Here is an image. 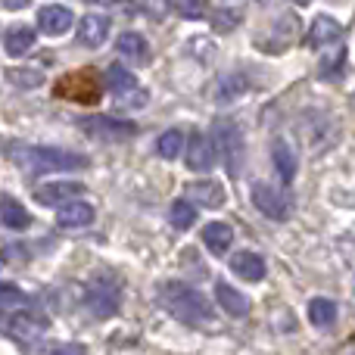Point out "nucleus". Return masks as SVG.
<instances>
[{"instance_id": "7c9ffc66", "label": "nucleus", "mask_w": 355, "mask_h": 355, "mask_svg": "<svg viewBox=\"0 0 355 355\" xmlns=\"http://www.w3.org/2000/svg\"><path fill=\"white\" fill-rule=\"evenodd\" d=\"M41 355H87V349L81 343H53V346H47Z\"/></svg>"}, {"instance_id": "1a4fd4ad", "label": "nucleus", "mask_w": 355, "mask_h": 355, "mask_svg": "<svg viewBox=\"0 0 355 355\" xmlns=\"http://www.w3.org/2000/svg\"><path fill=\"white\" fill-rule=\"evenodd\" d=\"M184 162H187L190 172H212V166H215L212 141H209L206 135H200V131H193L187 147H184Z\"/></svg>"}, {"instance_id": "ddd939ff", "label": "nucleus", "mask_w": 355, "mask_h": 355, "mask_svg": "<svg viewBox=\"0 0 355 355\" xmlns=\"http://www.w3.org/2000/svg\"><path fill=\"white\" fill-rule=\"evenodd\" d=\"M231 243H234L231 225H225V221H209V225L202 227V246H206L212 256H225V252L231 250Z\"/></svg>"}, {"instance_id": "423d86ee", "label": "nucleus", "mask_w": 355, "mask_h": 355, "mask_svg": "<svg viewBox=\"0 0 355 355\" xmlns=\"http://www.w3.org/2000/svg\"><path fill=\"white\" fill-rule=\"evenodd\" d=\"M215 137H218V147L225 153V166H227V175L237 178L240 168H243V141H240V128L234 122H225L221 119L215 125Z\"/></svg>"}, {"instance_id": "f3484780", "label": "nucleus", "mask_w": 355, "mask_h": 355, "mask_svg": "<svg viewBox=\"0 0 355 355\" xmlns=\"http://www.w3.org/2000/svg\"><path fill=\"white\" fill-rule=\"evenodd\" d=\"M110 37V19L106 16H85L78 25V41L85 47H100Z\"/></svg>"}, {"instance_id": "b1692460", "label": "nucleus", "mask_w": 355, "mask_h": 355, "mask_svg": "<svg viewBox=\"0 0 355 355\" xmlns=\"http://www.w3.org/2000/svg\"><path fill=\"white\" fill-rule=\"evenodd\" d=\"M106 81H110V91H116V94H128V91H135L137 87L135 72H128L125 66H110L106 69Z\"/></svg>"}, {"instance_id": "aec40b11", "label": "nucleus", "mask_w": 355, "mask_h": 355, "mask_svg": "<svg viewBox=\"0 0 355 355\" xmlns=\"http://www.w3.org/2000/svg\"><path fill=\"white\" fill-rule=\"evenodd\" d=\"M187 196L196 202H202V206L218 209L221 202H225V187H221L218 181H196L187 187Z\"/></svg>"}, {"instance_id": "f8f14e48", "label": "nucleus", "mask_w": 355, "mask_h": 355, "mask_svg": "<svg viewBox=\"0 0 355 355\" xmlns=\"http://www.w3.org/2000/svg\"><path fill=\"white\" fill-rule=\"evenodd\" d=\"M231 268H234V275L237 277H243V281H250V284H256V281H262L265 277V259L259 256V252H250V250H243V252H234V259H231Z\"/></svg>"}, {"instance_id": "6ab92c4d", "label": "nucleus", "mask_w": 355, "mask_h": 355, "mask_svg": "<svg viewBox=\"0 0 355 355\" xmlns=\"http://www.w3.org/2000/svg\"><path fill=\"white\" fill-rule=\"evenodd\" d=\"M119 53L128 56L131 62H137V66H144V62L150 60V47L147 41H144V35H137V31H125L122 37H119Z\"/></svg>"}, {"instance_id": "a878e982", "label": "nucleus", "mask_w": 355, "mask_h": 355, "mask_svg": "<svg viewBox=\"0 0 355 355\" xmlns=\"http://www.w3.org/2000/svg\"><path fill=\"white\" fill-rule=\"evenodd\" d=\"M181 147H184V135L181 131H166V135L159 137V144H156V150H159V156L162 159H175L178 153H181Z\"/></svg>"}, {"instance_id": "473e14b6", "label": "nucleus", "mask_w": 355, "mask_h": 355, "mask_svg": "<svg viewBox=\"0 0 355 355\" xmlns=\"http://www.w3.org/2000/svg\"><path fill=\"white\" fill-rule=\"evenodd\" d=\"M237 25V16L231 19V12H218V19H215V25H218V28H227V25Z\"/></svg>"}, {"instance_id": "9b49d317", "label": "nucleus", "mask_w": 355, "mask_h": 355, "mask_svg": "<svg viewBox=\"0 0 355 355\" xmlns=\"http://www.w3.org/2000/svg\"><path fill=\"white\" fill-rule=\"evenodd\" d=\"M37 25H41V31L50 37L66 35V31L72 28V10H69V6H60V3H50L37 12Z\"/></svg>"}, {"instance_id": "f704fd0d", "label": "nucleus", "mask_w": 355, "mask_h": 355, "mask_svg": "<svg viewBox=\"0 0 355 355\" xmlns=\"http://www.w3.org/2000/svg\"><path fill=\"white\" fill-rule=\"evenodd\" d=\"M293 3H300V6H309V3H312V0H293Z\"/></svg>"}, {"instance_id": "20e7f679", "label": "nucleus", "mask_w": 355, "mask_h": 355, "mask_svg": "<svg viewBox=\"0 0 355 355\" xmlns=\"http://www.w3.org/2000/svg\"><path fill=\"white\" fill-rule=\"evenodd\" d=\"M56 97L75 100V103H97L100 85L94 78V72H72L62 81H56Z\"/></svg>"}, {"instance_id": "7ed1b4c3", "label": "nucleus", "mask_w": 355, "mask_h": 355, "mask_svg": "<svg viewBox=\"0 0 355 355\" xmlns=\"http://www.w3.org/2000/svg\"><path fill=\"white\" fill-rule=\"evenodd\" d=\"M44 331H47V318L37 312H28V309H22V312H0V334L22 346L37 340Z\"/></svg>"}, {"instance_id": "4be33fe9", "label": "nucleus", "mask_w": 355, "mask_h": 355, "mask_svg": "<svg viewBox=\"0 0 355 355\" xmlns=\"http://www.w3.org/2000/svg\"><path fill=\"white\" fill-rule=\"evenodd\" d=\"M271 159H275V166H277V175L284 178V181H293V175H296V156H293V150H290V144L287 141H275L271 144Z\"/></svg>"}, {"instance_id": "2eb2a0df", "label": "nucleus", "mask_w": 355, "mask_h": 355, "mask_svg": "<svg viewBox=\"0 0 355 355\" xmlns=\"http://www.w3.org/2000/svg\"><path fill=\"white\" fill-rule=\"evenodd\" d=\"M81 190H85L81 184L62 181V184H44V187L35 190V196H37V202H41V206H60V202H66V200H75Z\"/></svg>"}, {"instance_id": "c756f323", "label": "nucleus", "mask_w": 355, "mask_h": 355, "mask_svg": "<svg viewBox=\"0 0 355 355\" xmlns=\"http://www.w3.org/2000/svg\"><path fill=\"white\" fill-rule=\"evenodd\" d=\"M243 78H221V94H218V100L221 103H227V100H234V97H240V94H243Z\"/></svg>"}, {"instance_id": "dca6fc26", "label": "nucleus", "mask_w": 355, "mask_h": 355, "mask_svg": "<svg viewBox=\"0 0 355 355\" xmlns=\"http://www.w3.org/2000/svg\"><path fill=\"white\" fill-rule=\"evenodd\" d=\"M215 296H218L221 309H225L227 315H234V318H246V315H250V300H246L240 290H234L227 281L215 284Z\"/></svg>"}, {"instance_id": "bb28decb", "label": "nucleus", "mask_w": 355, "mask_h": 355, "mask_svg": "<svg viewBox=\"0 0 355 355\" xmlns=\"http://www.w3.org/2000/svg\"><path fill=\"white\" fill-rule=\"evenodd\" d=\"M6 78H10L12 85H19V87H37V85H44V75L35 72V69H10V72H6Z\"/></svg>"}, {"instance_id": "f03ea898", "label": "nucleus", "mask_w": 355, "mask_h": 355, "mask_svg": "<svg viewBox=\"0 0 355 355\" xmlns=\"http://www.w3.org/2000/svg\"><path fill=\"white\" fill-rule=\"evenodd\" d=\"M159 302L175 315L178 321H184V324H209V321L215 318L209 300L200 293V290L187 287V284H178V281L162 284Z\"/></svg>"}, {"instance_id": "f257e3e1", "label": "nucleus", "mask_w": 355, "mask_h": 355, "mask_svg": "<svg viewBox=\"0 0 355 355\" xmlns=\"http://www.w3.org/2000/svg\"><path fill=\"white\" fill-rule=\"evenodd\" d=\"M16 166H22L31 175H47V172H75V168H85L87 159L78 153H69V150H56V147H31V144H10L6 147Z\"/></svg>"}, {"instance_id": "5701e85b", "label": "nucleus", "mask_w": 355, "mask_h": 355, "mask_svg": "<svg viewBox=\"0 0 355 355\" xmlns=\"http://www.w3.org/2000/svg\"><path fill=\"white\" fill-rule=\"evenodd\" d=\"M309 321L315 327H331L337 321V306L331 300H312L309 302Z\"/></svg>"}, {"instance_id": "4468645a", "label": "nucleus", "mask_w": 355, "mask_h": 355, "mask_svg": "<svg viewBox=\"0 0 355 355\" xmlns=\"http://www.w3.org/2000/svg\"><path fill=\"white\" fill-rule=\"evenodd\" d=\"M340 35H343V28H340L337 19L318 16L312 22V28H309V44H312L315 50H318V47H334V44L340 41Z\"/></svg>"}, {"instance_id": "9d476101", "label": "nucleus", "mask_w": 355, "mask_h": 355, "mask_svg": "<svg viewBox=\"0 0 355 355\" xmlns=\"http://www.w3.org/2000/svg\"><path fill=\"white\" fill-rule=\"evenodd\" d=\"M97 218V209L85 200H66L56 206V225L60 227H87Z\"/></svg>"}, {"instance_id": "72a5a7b5", "label": "nucleus", "mask_w": 355, "mask_h": 355, "mask_svg": "<svg viewBox=\"0 0 355 355\" xmlns=\"http://www.w3.org/2000/svg\"><path fill=\"white\" fill-rule=\"evenodd\" d=\"M28 3H31V0H3L6 10H25Z\"/></svg>"}, {"instance_id": "39448f33", "label": "nucleus", "mask_w": 355, "mask_h": 355, "mask_svg": "<svg viewBox=\"0 0 355 355\" xmlns=\"http://www.w3.org/2000/svg\"><path fill=\"white\" fill-rule=\"evenodd\" d=\"M252 206L271 221H287L290 218V200L284 190L271 187V184H252Z\"/></svg>"}, {"instance_id": "c9c22d12", "label": "nucleus", "mask_w": 355, "mask_h": 355, "mask_svg": "<svg viewBox=\"0 0 355 355\" xmlns=\"http://www.w3.org/2000/svg\"><path fill=\"white\" fill-rule=\"evenodd\" d=\"M85 3H100V0H85Z\"/></svg>"}, {"instance_id": "6e6552de", "label": "nucleus", "mask_w": 355, "mask_h": 355, "mask_svg": "<svg viewBox=\"0 0 355 355\" xmlns=\"http://www.w3.org/2000/svg\"><path fill=\"white\" fill-rule=\"evenodd\" d=\"M81 128L87 131L91 137H97V141H128V137L137 135V125L135 122H122V119H110V116H94V119H85L81 122Z\"/></svg>"}, {"instance_id": "c85d7f7f", "label": "nucleus", "mask_w": 355, "mask_h": 355, "mask_svg": "<svg viewBox=\"0 0 355 355\" xmlns=\"http://www.w3.org/2000/svg\"><path fill=\"white\" fill-rule=\"evenodd\" d=\"M28 296L16 287V284H3L0 281V306H25Z\"/></svg>"}, {"instance_id": "a211bd4d", "label": "nucleus", "mask_w": 355, "mask_h": 355, "mask_svg": "<svg viewBox=\"0 0 355 355\" xmlns=\"http://www.w3.org/2000/svg\"><path fill=\"white\" fill-rule=\"evenodd\" d=\"M0 221H3L10 231H25V227L31 225V215L19 200H12V196H0Z\"/></svg>"}, {"instance_id": "2f4dec72", "label": "nucleus", "mask_w": 355, "mask_h": 355, "mask_svg": "<svg viewBox=\"0 0 355 355\" xmlns=\"http://www.w3.org/2000/svg\"><path fill=\"white\" fill-rule=\"evenodd\" d=\"M166 10H168V0H147V12L153 19H162L166 16Z\"/></svg>"}, {"instance_id": "0eeeda50", "label": "nucleus", "mask_w": 355, "mask_h": 355, "mask_svg": "<svg viewBox=\"0 0 355 355\" xmlns=\"http://www.w3.org/2000/svg\"><path fill=\"white\" fill-rule=\"evenodd\" d=\"M119 302H122L119 287H112L110 281H94L85 293V306L94 318H112L119 312Z\"/></svg>"}, {"instance_id": "412c9836", "label": "nucleus", "mask_w": 355, "mask_h": 355, "mask_svg": "<svg viewBox=\"0 0 355 355\" xmlns=\"http://www.w3.org/2000/svg\"><path fill=\"white\" fill-rule=\"evenodd\" d=\"M3 47L10 56H25L31 47H35V31H31L28 25H16V28L6 31Z\"/></svg>"}, {"instance_id": "cd10ccee", "label": "nucleus", "mask_w": 355, "mask_h": 355, "mask_svg": "<svg viewBox=\"0 0 355 355\" xmlns=\"http://www.w3.org/2000/svg\"><path fill=\"white\" fill-rule=\"evenodd\" d=\"M206 0H175V10L181 12L184 19H202L206 16Z\"/></svg>"}, {"instance_id": "393cba45", "label": "nucleus", "mask_w": 355, "mask_h": 355, "mask_svg": "<svg viewBox=\"0 0 355 355\" xmlns=\"http://www.w3.org/2000/svg\"><path fill=\"white\" fill-rule=\"evenodd\" d=\"M168 221H172L178 231H187V227H193V225H196V209H193V202L175 200V202H172V212H168Z\"/></svg>"}]
</instances>
